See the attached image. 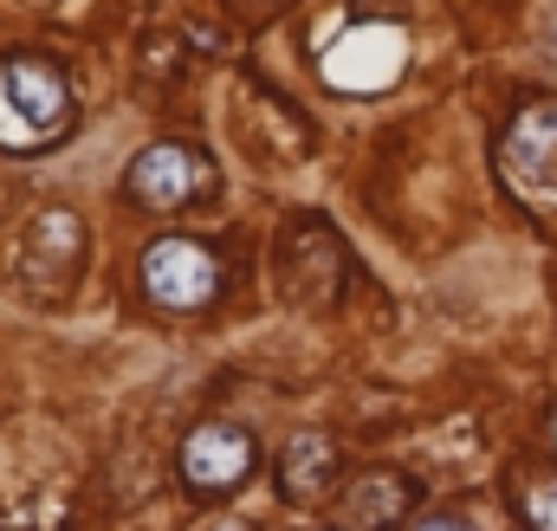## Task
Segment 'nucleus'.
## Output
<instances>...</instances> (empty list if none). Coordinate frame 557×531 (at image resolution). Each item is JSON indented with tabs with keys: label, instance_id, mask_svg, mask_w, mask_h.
<instances>
[{
	"label": "nucleus",
	"instance_id": "1",
	"mask_svg": "<svg viewBox=\"0 0 557 531\" xmlns=\"http://www.w3.org/2000/svg\"><path fill=\"white\" fill-rule=\"evenodd\" d=\"M72 131V91L39 59L0 65V149H46Z\"/></svg>",
	"mask_w": 557,
	"mask_h": 531
},
{
	"label": "nucleus",
	"instance_id": "2",
	"mask_svg": "<svg viewBox=\"0 0 557 531\" xmlns=\"http://www.w3.org/2000/svg\"><path fill=\"white\" fill-rule=\"evenodd\" d=\"M499 175L539 221L557 227V98H539L512 118V131L499 136Z\"/></svg>",
	"mask_w": 557,
	"mask_h": 531
},
{
	"label": "nucleus",
	"instance_id": "3",
	"mask_svg": "<svg viewBox=\"0 0 557 531\" xmlns=\"http://www.w3.org/2000/svg\"><path fill=\"white\" fill-rule=\"evenodd\" d=\"M253 467H260V441H253V428H240V421H201V428H188V441H182V454H175V473H182V486H188L201 506L234 499V493L253 480Z\"/></svg>",
	"mask_w": 557,
	"mask_h": 531
},
{
	"label": "nucleus",
	"instance_id": "4",
	"mask_svg": "<svg viewBox=\"0 0 557 531\" xmlns=\"http://www.w3.org/2000/svg\"><path fill=\"white\" fill-rule=\"evenodd\" d=\"M137 272H143V298L162 305V311H201L221 292V260L201 240H182V234L149 240Z\"/></svg>",
	"mask_w": 557,
	"mask_h": 531
},
{
	"label": "nucleus",
	"instance_id": "5",
	"mask_svg": "<svg viewBox=\"0 0 557 531\" xmlns=\"http://www.w3.org/2000/svg\"><path fill=\"white\" fill-rule=\"evenodd\" d=\"M208 182H214L208 156H195L182 143H149L124 175V195L149 214H169V208H188L195 195H208Z\"/></svg>",
	"mask_w": 557,
	"mask_h": 531
},
{
	"label": "nucleus",
	"instance_id": "6",
	"mask_svg": "<svg viewBox=\"0 0 557 531\" xmlns=\"http://www.w3.org/2000/svg\"><path fill=\"white\" fill-rule=\"evenodd\" d=\"M403 59H409L403 26L370 20V26H357L344 46L324 52V78H331L337 91H376V85H389V78L403 72Z\"/></svg>",
	"mask_w": 557,
	"mask_h": 531
},
{
	"label": "nucleus",
	"instance_id": "7",
	"mask_svg": "<svg viewBox=\"0 0 557 531\" xmlns=\"http://www.w3.org/2000/svg\"><path fill=\"white\" fill-rule=\"evenodd\" d=\"M421 486L409 473H396V467H370V473H357L350 486H344V499H337V519L344 531H396L409 513H416Z\"/></svg>",
	"mask_w": 557,
	"mask_h": 531
},
{
	"label": "nucleus",
	"instance_id": "8",
	"mask_svg": "<svg viewBox=\"0 0 557 531\" xmlns=\"http://www.w3.org/2000/svg\"><path fill=\"white\" fill-rule=\"evenodd\" d=\"M273 480H278L285 499H324L331 480H337V441H331L324 428H298V434H285Z\"/></svg>",
	"mask_w": 557,
	"mask_h": 531
},
{
	"label": "nucleus",
	"instance_id": "9",
	"mask_svg": "<svg viewBox=\"0 0 557 531\" xmlns=\"http://www.w3.org/2000/svg\"><path fill=\"white\" fill-rule=\"evenodd\" d=\"M519 513L532 531H557V473H532L519 486Z\"/></svg>",
	"mask_w": 557,
	"mask_h": 531
},
{
	"label": "nucleus",
	"instance_id": "10",
	"mask_svg": "<svg viewBox=\"0 0 557 531\" xmlns=\"http://www.w3.org/2000/svg\"><path fill=\"white\" fill-rule=\"evenodd\" d=\"M416 531H473V526H467L460 513H428V519H421Z\"/></svg>",
	"mask_w": 557,
	"mask_h": 531
},
{
	"label": "nucleus",
	"instance_id": "11",
	"mask_svg": "<svg viewBox=\"0 0 557 531\" xmlns=\"http://www.w3.org/2000/svg\"><path fill=\"white\" fill-rule=\"evenodd\" d=\"M214 531H253V526H240V519H221V526H214Z\"/></svg>",
	"mask_w": 557,
	"mask_h": 531
},
{
	"label": "nucleus",
	"instance_id": "12",
	"mask_svg": "<svg viewBox=\"0 0 557 531\" xmlns=\"http://www.w3.org/2000/svg\"><path fill=\"white\" fill-rule=\"evenodd\" d=\"M552 447H557V415H552Z\"/></svg>",
	"mask_w": 557,
	"mask_h": 531
}]
</instances>
